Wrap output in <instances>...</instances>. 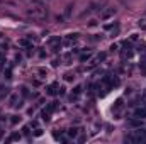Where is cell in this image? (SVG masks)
<instances>
[{"mask_svg":"<svg viewBox=\"0 0 146 144\" xmlns=\"http://www.w3.org/2000/svg\"><path fill=\"white\" fill-rule=\"evenodd\" d=\"M68 136H70V137H73V139H75V137L78 136V129H70V131H68Z\"/></svg>","mask_w":146,"mask_h":144,"instance_id":"5","label":"cell"},{"mask_svg":"<svg viewBox=\"0 0 146 144\" xmlns=\"http://www.w3.org/2000/svg\"><path fill=\"white\" fill-rule=\"evenodd\" d=\"M134 117H136V119H139V120L146 119V104H145V105H141L139 108H136V112H134Z\"/></svg>","mask_w":146,"mask_h":144,"instance_id":"3","label":"cell"},{"mask_svg":"<svg viewBox=\"0 0 146 144\" xmlns=\"http://www.w3.org/2000/svg\"><path fill=\"white\" fill-rule=\"evenodd\" d=\"M88 58H90V54H83V56H82V58H80V59H82V61H87V59H88Z\"/></svg>","mask_w":146,"mask_h":144,"instance_id":"7","label":"cell"},{"mask_svg":"<svg viewBox=\"0 0 146 144\" xmlns=\"http://www.w3.org/2000/svg\"><path fill=\"white\" fill-rule=\"evenodd\" d=\"M126 143H146V131H136L127 134Z\"/></svg>","mask_w":146,"mask_h":144,"instance_id":"2","label":"cell"},{"mask_svg":"<svg viewBox=\"0 0 146 144\" xmlns=\"http://www.w3.org/2000/svg\"><path fill=\"white\" fill-rule=\"evenodd\" d=\"M114 14H115V9H112V7H109L107 10H104V12H102L100 19H104V20H106V19H109V17H112Z\"/></svg>","mask_w":146,"mask_h":144,"instance_id":"4","label":"cell"},{"mask_svg":"<svg viewBox=\"0 0 146 144\" xmlns=\"http://www.w3.org/2000/svg\"><path fill=\"white\" fill-rule=\"evenodd\" d=\"M17 139H21V136H19V134H12V136L9 137V141H17Z\"/></svg>","mask_w":146,"mask_h":144,"instance_id":"6","label":"cell"},{"mask_svg":"<svg viewBox=\"0 0 146 144\" xmlns=\"http://www.w3.org/2000/svg\"><path fill=\"white\" fill-rule=\"evenodd\" d=\"M27 15L33 19H44L46 17V9H42L41 3H34L31 5V9H27Z\"/></svg>","mask_w":146,"mask_h":144,"instance_id":"1","label":"cell"}]
</instances>
